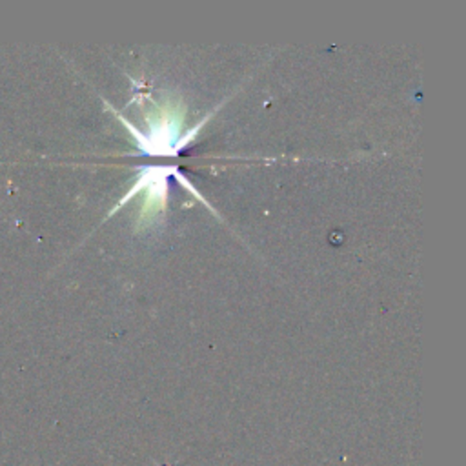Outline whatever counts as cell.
Wrapping results in <instances>:
<instances>
[{
  "mask_svg": "<svg viewBox=\"0 0 466 466\" xmlns=\"http://www.w3.org/2000/svg\"><path fill=\"white\" fill-rule=\"evenodd\" d=\"M166 171L167 167H144L142 175L137 180V187L146 189L142 211H140V222H151L166 206V195H167V182H166Z\"/></svg>",
  "mask_w": 466,
  "mask_h": 466,
  "instance_id": "obj_1",
  "label": "cell"
}]
</instances>
